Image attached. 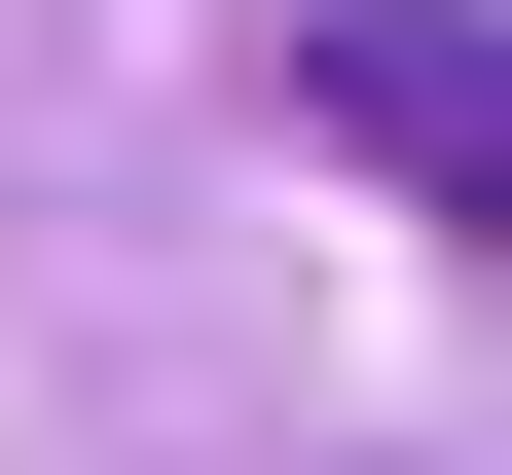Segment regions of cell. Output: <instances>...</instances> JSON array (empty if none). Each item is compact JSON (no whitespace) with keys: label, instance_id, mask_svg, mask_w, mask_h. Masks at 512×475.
<instances>
[{"label":"cell","instance_id":"6da1fadb","mask_svg":"<svg viewBox=\"0 0 512 475\" xmlns=\"http://www.w3.org/2000/svg\"><path fill=\"white\" fill-rule=\"evenodd\" d=\"M293 147L403 220H512V0H293Z\"/></svg>","mask_w":512,"mask_h":475}]
</instances>
